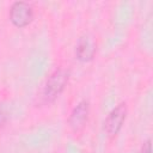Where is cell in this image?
Returning <instances> with one entry per match:
<instances>
[{"instance_id":"cell-1","label":"cell","mask_w":153,"mask_h":153,"mask_svg":"<svg viewBox=\"0 0 153 153\" xmlns=\"http://www.w3.org/2000/svg\"><path fill=\"white\" fill-rule=\"evenodd\" d=\"M67 81H68V72L65 69H56L53 74H50L43 88L44 100L45 102L55 100L63 91Z\"/></svg>"},{"instance_id":"cell-2","label":"cell","mask_w":153,"mask_h":153,"mask_svg":"<svg viewBox=\"0 0 153 153\" xmlns=\"http://www.w3.org/2000/svg\"><path fill=\"white\" fill-rule=\"evenodd\" d=\"M33 18L32 6L25 1H17L11 6L10 19L17 27H24L31 23Z\"/></svg>"},{"instance_id":"cell-3","label":"cell","mask_w":153,"mask_h":153,"mask_svg":"<svg viewBox=\"0 0 153 153\" xmlns=\"http://www.w3.org/2000/svg\"><path fill=\"white\" fill-rule=\"evenodd\" d=\"M126 116H127V106L124 103H121L112 109V111L109 114L105 121V130L110 136H115L118 134V131L123 126Z\"/></svg>"},{"instance_id":"cell-4","label":"cell","mask_w":153,"mask_h":153,"mask_svg":"<svg viewBox=\"0 0 153 153\" xmlns=\"http://www.w3.org/2000/svg\"><path fill=\"white\" fill-rule=\"evenodd\" d=\"M88 117V103L86 100H81L78 103V105L73 109L71 116H69V127L73 131H80L87 121Z\"/></svg>"},{"instance_id":"cell-5","label":"cell","mask_w":153,"mask_h":153,"mask_svg":"<svg viewBox=\"0 0 153 153\" xmlns=\"http://www.w3.org/2000/svg\"><path fill=\"white\" fill-rule=\"evenodd\" d=\"M94 53H96V43L93 38L88 35L80 37L75 49L76 59L81 62H87L93 59Z\"/></svg>"},{"instance_id":"cell-6","label":"cell","mask_w":153,"mask_h":153,"mask_svg":"<svg viewBox=\"0 0 153 153\" xmlns=\"http://www.w3.org/2000/svg\"><path fill=\"white\" fill-rule=\"evenodd\" d=\"M7 120V112H6V109L4 106V104H0V128L5 124Z\"/></svg>"},{"instance_id":"cell-7","label":"cell","mask_w":153,"mask_h":153,"mask_svg":"<svg viewBox=\"0 0 153 153\" xmlns=\"http://www.w3.org/2000/svg\"><path fill=\"white\" fill-rule=\"evenodd\" d=\"M141 153H151V140H147L142 148H141Z\"/></svg>"}]
</instances>
